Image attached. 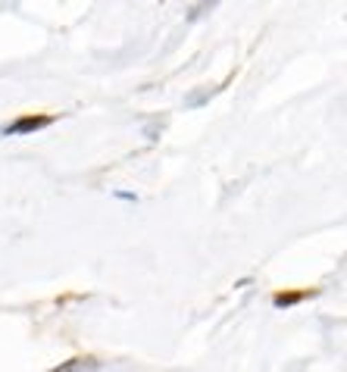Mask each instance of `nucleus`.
Listing matches in <instances>:
<instances>
[{"instance_id":"1","label":"nucleus","mask_w":347,"mask_h":372,"mask_svg":"<svg viewBox=\"0 0 347 372\" xmlns=\"http://www.w3.org/2000/svg\"><path fill=\"white\" fill-rule=\"evenodd\" d=\"M50 116H25V119H19V122H13V125H7V135H25V132H38V129H48L50 125Z\"/></svg>"},{"instance_id":"2","label":"nucleus","mask_w":347,"mask_h":372,"mask_svg":"<svg viewBox=\"0 0 347 372\" xmlns=\"http://www.w3.org/2000/svg\"><path fill=\"white\" fill-rule=\"evenodd\" d=\"M300 298H304V294H288V298H285V294H279V298H275V304H279V307H285V304H297Z\"/></svg>"}]
</instances>
